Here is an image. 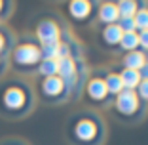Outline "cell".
<instances>
[{
	"instance_id": "e0dca14e",
	"label": "cell",
	"mask_w": 148,
	"mask_h": 145,
	"mask_svg": "<svg viewBox=\"0 0 148 145\" xmlns=\"http://www.w3.org/2000/svg\"><path fill=\"white\" fill-rule=\"evenodd\" d=\"M133 23H135L137 33L148 31V4H139V10L133 15Z\"/></svg>"
},
{
	"instance_id": "7c38bea8",
	"label": "cell",
	"mask_w": 148,
	"mask_h": 145,
	"mask_svg": "<svg viewBox=\"0 0 148 145\" xmlns=\"http://www.w3.org/2000/svg\"><path fill=\"white\" fill-rule=\"evenodd\" d=\"M105 73V71H103ZM103 78H105V84H106V90H108L110 97H116L118 94L123 92V84H122V78H120V75H118L116 71H106L105 75H103Z\"/></svg>"
},
{
	"instance_id": "cb8c5ba5",
	"label": "cell",
	"mask_w": 148,
	"mask_h": 145,
	"mask_svg": "<svg viewBox=\"0 0 148 145\" xmlns=\"http://www.w3.org/2000/svg\"><path fill=\"white\" fill-rule=\"evenodd\" d=\"M140 76H143V80H148V59L144 63V67L140 69Z\"/></svg>"
},
{
	"instance_id": "6da1fadb",
	"label": "cell",
	"mask_w": 148,
	"mask_h": 145,
	"mask_svg": "<svg viewBox=\"0 0 148 145\" xmlns=\"http://www.w3.org/2000/svg\"><path fill=\"white\" fill-rule=\"evenodd\" d=\"M106 126L95 111H82L66 124V137L72 145H103Z\"/></svg>"
},
{
	"instance_id": "d6986e66",
	"label": "cell",
	"mask_w": 148,
	"mask_h": 145,
	"mask_svg": "<svg viewBox=\"0 0 148 145\" xmlns=\"http://www.w3.org/2000/svg\"><path fill=\"white\" fill-rule=\"evenodd\" d=\"M59 46H61V40H59V42L40 44V53H42V59H59Z\"/></svg>"
},
{
	"instance_id": "52a82bcc",
	"label": "cell",
	"mask_w": 148,
	"mask_h": 145,
	"mask_svg": "<svg viewBox=\"0 0 148 145\" xmlns=\"http://www.w3.org/2000/svg\"><path fill=\"white\" fill-rule=\"evenodd\" d=\"M97 2H89V0H72L66 4V13L74 23H84L89 25L93 17L97 15Z\"/></svg>"
},
{
	"instance_id": "7a4b0ae2",
	"label": "cell",
	"mask_w": 148,
	"mask_h": 145,
	"mask_svg": "<svg viewBox=\"0 0 148 145\" xmlns=\"http://www.w3.org/2000/svg\"><path fill=\"white\" fill-rule=\"evenodd\" d=\"M34 107V92L23 80H10L0 86V114L6 119H23Z\"/></svg>"
},
{
	"instance_id": "7402d4cb",
	"label": "cell",
	"mask_w": 148,
	"mask_h": 145,
	"mask_svg": "<svg viewBox=\"0 0 148 145\" xmlns=\"http://www.w3.org/2000/svg\"><path fill=\"white\" fill-rule=\"evenodd\" d=\"M139 50L148 56V31L139 33Z\"/></svg>"
},
{
	"instance_id": "ba28073f",
	"label": "cell",
	"mask_w": 148,
	"mask_h": 145,
	"mask_svg": "<svg viewBox=\"0 0 148 145\" xmlns=\"http://www.w3.org/2000/svg\"><path fill=\"white\" fill-rule=\"evenodd\" d=\"M34 36L38 40V44L59 42L63 38V29L55 19H42L34 29Z\"/></svg>"
},
{
	"instance_id": "44dd1931",
	"label": "cell",
	"mask_w": 148,
	"mask_h": 145,
	"mask_svg": "<svg viewBox=\"0 0 148 145\" xmlns=\"http://www.w3.org/2000/svg\"><path fill=\"white\" fill-rule=\"evenodd\" d=\"M118 27H120L123 33H133V31H137L133 19H120V21H118Z\"/></svg>"
},
{
	"instance_id": "5b68a950",
	"label": "cell",
	"mask_w": 148,
	"mask_h": 145,
	"mask_svg": "<svg viewBox=\"0 0 148 145\" xmlns=\"http://www.w3.org/2000/svg\"><path fill=\"white\" fill-rule=\"evenodd\" d=\"M84 96L86 101L93 107H108L112 105V97L106 90L105 78H103V71H93L91 75L84 82Z\"/></svg>"
},
{
	"instance_id": "ffe728a7",
	"label": "cell",
	"mask_w": 148,
	"mask_h": 145,
	"mask_svg": "<svg viewBox=\"0 0 148 145\" xmlns=\"http://www.w3.org/2000/svg\"><path fill=\"white\" fill-rule=\"evenodd\" d=\"M135 94H137V97L143 101L144 105L148 107V80H140V84L137 86Z\"/></svg>"
},
{
	"instance_id": "2e32d148",
	"label": "cell",
	"mask_w": 148,
	"mask_h": 145,
	"mask_svg": "<svg viewBox=\"0 0 148 145\" xmlns=\"http://www.w3.org/2000/svg\"><path fill=\"white\" fill-rule=\"evenodd\" d=\"M13 48V35L8 27L0 25V56L8 57V53L12 52Z\"/></svg>"
},
{
	"instance_id": "ac0fdd59",
	"label": "cell",
	"mask_w": 148,
	"mask_h": 145,
	"mask_svg": "<svg viewBox=\"0 0 148 145\" xmlns=\"http://www.w3.org/2000/svg\"><path fill=\"white\" fill-rule=\"evenodd\" d=\"M42 78H48V76H57V59H42L36 69Z\"/></svg>"
},
{
	"instance_id": "9c48e42d",
	"label": "cell",
	"mask_w": 148,
	"mask_h": 145,
	"mask_svg": "<svg viewBox=\"0 0 148 145\" xmlns=\"http://www.w3.org/2000/svg\"><path fill=\"white\" fill-rule=\"evenodd\" d=\"M97 23L101 25H116L120 21V13H118L116 2H101L97 6Z\"/></svg>"
},
{
	"instance_id": "5bb4252c",
	"label": "cell",
	"mask_w": 148,
	"mask_h": 145,
	"mask_svg": "<svg viewBox=\"0 0 148 145\" xmlns=\"http://www.w3.org/2000/svg\"><path fill=\"white\" fill-rule=\"evenodd\" d=\"M139 4L140 2H135V0H120V2H116L120 19H133V15L139 10Z\"/></svg>"
},
{
	"instance_id": "8992f818",
	"label": "cell",
	"mask_w": 148,
	"mask_h": 145,
	"mask_svg": "<svg viewBox=\"0 0 148 145\" xmlns=\"http://www.w3.org/2000/svg\"><path fill=\"white\" fill-rule=\"evenodd\" d=\"M38 96L42 101L49 105H59L70 99V92L66 90L65 82L59 76H48V78H40L38 82Z\"/></svg>"
},
{
	"instance_id": "30bf717a",
	"label": "cell",
	"mask_w": 148,
	"mask_h": 145,
	"mask_svg": "<svg viewBox=\"0 0 148 145\" xmlns=\"http://www.w3.org/2000/svg\"><path fill=\"white\" fill-rule=\"evenodd\" d=\"M99 36H101V46H105V48H108V50H114V48L120 46L123 31L118 27V23L116 25H105V27H101Z\"/></svg>"
},
{
	"instance_id": "8fae6325",
	"label": "cell",
	"mask_w": 148,
	"mask_h": 145,
	"mask_svg": "<svg viewBox=\"0 0 148 145\" xmlns=\"http://www.w3.org/2000/svg\"><path fill=\"white\" fill-rule=\"evenodd\" d=\"M146 59H148V56L144 52H140V50L123 53V57H122V69H131V71H139V73H140V69L144 67Z\"/></svg>"
},
{
	"instance_id": "4fadbf2b",
	"label": "cell",
	"mask_w": 148,
	"mask_h": 145,
	"mask_svg": "<svg viewBox=\"0 0 148 145\" xmlns=\"http://www.w3.org/2000/svg\"><path fill=\"white\" fill-rule=\"evenodd\" d=\"M118 75H120V78H122L123 90H137V86H139L140 80H143V76H140L139 71H131V69H122Z\"/></svg>"
},
{
	"instance_id": "603a6c76",
	"label": "cell",
	"mask_w": 148,
	"mask_h": 145,
	"mask_svg": "<svg viewBox=\"0 0 148 145\" xmlns=\"http://www.w3.org/2000/svg\"><path fill=\"white\" fill-rule=\"evenodd\" d=\"M8 10H12V4H10V2H2V0H0V17H6V15H10Z\"/></svg>"
},
{
	"instance_id": "277c9868",
	"label": "cell",
	"mask_w": 148,
	"mask_h": 145,
	"mask_svg": "<svg viewBox=\"0 0 148 145\" xmlns=\"http://www.w3.org/2000/svg\"><path fill=\"white\" fill-rule=\"evenodd\" d=\"M10 61L13 69L19 73H32L38 69L42 61V53H40V44L34 40H23L15 44L10 52Z\"/></svg>"
},
{
	"instance_id": "3957f363",
	"label": "cell",
	"mask_w": 148,
	"mask_h": 145,
	"mask_svg": "<svg viewBox=\"0 0 148 145\" xmlns=\"http://www.w3.org/2000/svg\"><path fill=\"white\" fill-rule=\"evenodd\" d=\"M112 111L120 120L123 122H137V120L144 119L148 107L137 97L135 90H123L122 94H118L112 101Z\"/></svg>"
},
{
	"instance_id": "484cf974",
	"label": "cell",
	"mask_w": 148,
	"mask_h": 145,
	"mask_svg": "<svg viewBox=\"0 0 148 145\" xmlns=\"http://www.w3.org/2000/svg\"><path fill=\"white\" fill-rule=\"evenodd\" d=\"M10 145H23V143H17V141H15V143H10Z\"/></svg>"
},
{
	"instance_id": "9a60e30c",
	"label": "cell",
	"mask_w": 148,
	"mask_h": 145,
	"mask_svg": "<svg viewBox=\"0 0 148 145\" xmlns=\"http://www.w3.org/2000/svg\"><path fill=\"white\" fill-rule=\"evenodd\" d=\"M118 48L122 50L123 53H129V52H135L139 50V33L133 31V33H123L122 40H120V46Z\"/></svg>"
},
{
	"instance_id": "d4e9b609",
	"label": "cell",
	"mask_w": 148,
	"mask_h": 145,
	"mask_svg": "<svg viewBox=\"0 0 148 145\" xmlns=\"http://www.w3.org/2000/svg\"><path fill=\"white\" fill-rule=\"evenodd\" d=\"M6 67H8V61H6V57H2L0 56V75L6 71Z\"/></svg>"
}]
</instances>
